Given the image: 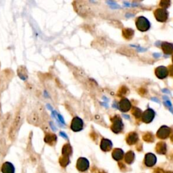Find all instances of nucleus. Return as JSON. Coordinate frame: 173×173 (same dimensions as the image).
<instances>
[{"instance_id": "7ed1b4c3", "label": "nucleus", "mask_w": 173, "mask_h": 173, "mask_svg": "<svg viewBox=\"0 0 173 173\" xmlns=\"http://www.w3.org/2000/svg\"><path fill=\"white\" fill-rule=\"evenodd\" d=\"M123 124L122 120L119 116H115L112 119V129L114 133H119L122 129Z\"/></svg>"}, {"instance_id": "a211bd4d", "label": "nucleus", "mask_w": 173, "mask_h": 173, "mask_svg": "<svg viewBox=\"0 0 173 173\" xmlns=\"http://www.w3.org/2000/svg\"><path fill=\"white\" fill-rule=\"evenodd\" d=\"M172 61H173V58H172Z\"/></svg>"}, {"instance_id": "0eeeda50", "label": "nucleus", "mask_w": 173, "mask_h": 173, "mask_svg": "<svg viewBox=\"0 0 173 173\" xmlns=\"http://www.w3.org/2000/svg\"><path fill=\"white\" fill-rule=\"evenodd\" d=\"M131 107V104L127 99H122L120 103V107L121 111L127 112L129 111Z\"/></svg>"}, {"instance_id": "6e6552de", "label": "nucleus", "mask_w": 173, "mask_h": 173, "mask_svg": "<svg viewBox=\"0 0 173 173\" xmlns=\"http://www.w3.org/2000/svg\"><path fill=\"white\" fill-rule=\"evenodd\" d=\"M170 133V129L168 127L163 126L158 132V135L160 138H166Z\"/></svg>"}, {"instance_id": "ddd939ff", "label": "nucleus", "mask_w": 173, "mask_h": 173, "mask_svg": "<svg viewBox=\"0 0 173 173\" xmlns=\"http://www.w3.org/2000/svg\"><path fill=\"white\" fill-rule=\"evenodd\" d=\"M164 104L166 105V106H167L168 107H171V103H170V102H169V100H166V101H165L164 102Z\"/></svg>"}, {"instance_id": "f257e3e1", "label": "nucleus", "mask_w": 173, "mask_h": 173, "mask_svg": "<svg viewBox=\"0 0 173 173\" xmlns=\"http://www.w3.org/2000/svg\"><path fill=\"white\" fill-rule=\"evenodd\" d=\"M136 25L137 29L141 31H146L149 29L150 24L147 18H145L144 16L139 17L137 20Z\"/></svg>"}, {"instance_id": "dca6fc26", "label": "nucleus", "mask_w": 173, "mask_h": 173, "mask_svg": "<svg viewBox=\"0 0 173 173\" xmlns=\"http://www.w3.org/2000/svg\"><path fill=\"white\" fill-rule=\"evenodd\" d=\"M154 56H155V57H159V56H160V55L159 54H154Z\"/></svg>"}, {"instance_id": "423d86ee", "label": "nucleus", "mask_w": 173, "mask_h": 173, "mask_svg": "<svg viewBox=\"0 0 173 173\" xmlns=\"http://www.w3.org/2000/svg\"><path fill=\"white\" fill-rule=\"evenodd\" d=\"M168 74H169V71L164 66H160L157 68L156 70H155V75L159 79H164L168 76Z\"/></svg>"}, {"instance_id": "f8f14e48", "label": "nucleus", "mask_w": 173, "mask_h": 173, "mask_svg": "<svg viewBox=\"0 0 173 173\" xmlns=\"http://www.w3.org/2000/svg\"><path fill=\"white\" fill-rule=\"evenodd\" d=\"M170 1H162L161 2H160V5H161V6L164 7V8H166V7H169L170 6Z\"/></svg>"}, {"instance_id": "1a4fd4ad", "label": "nucleus", "mask_w": 173, "mask_h": 173, "mask_svg": "<svg viewBox=\"0 0 173 173\" xmlns=\"http://www.w3.org/2000/svg\"><path fill=\"white\" fill-rule=\"evenodd\" d=\"M162 47L165 54H170L173 52V45L169 43H162Z\"/></svg>"}, {"instance_id": "39448f33", "label": "nucleus", "mask_w": 173, "mask_h": 173, "mask_svg": "<svg viewBox=\"0 0 173 173\" xmlns=\"http://www.w3.org/2000/svg\"><path fill=\"white\" fill-rule=\"evenodd\" d=\"M155 116V112L152 109H147L146 111H145L143 114V121L145 123H149V122H152Z\"/></svg>"}, {"instance_id": "f03ea898", "label": "nucleus", "mask_w": 173, "mask_h": 173, "mask_svg": "<svg viewBox=\"0 0 173 173\" xmlns=\"http://www.w3.org/2000/svg\"><path fill=\"white\" fill-rule=\"evenodd\" d=\"M83 127V122L82 120L79 117H75L72 120V123L71 125V128L72 131H79L82 130Z\"/></svg>"}, {"instance_id": "9d476101", "label": "nucleus", "mask_w": 173, "mask_h": 173, "mask_svg": "<svg viewBox=\"0 0 173 173\" xmlns=\"http://www.w3.org/2000/svg\"><path fill=\"white\" fill-rule=\"evenodd\" d=\"M133 31L130 29H124L123 31V35L124 36L126 37L127 39H131V37L133 35Z\"/></svg>"}, {"instance_id": "9b49d317", "label": "nucleus", "mask_w": 173, "mask_h": 173, "mask_svg": "<svg viewBox=\"0 0 173 173\" xmlns=\"http://www.w3.org/2000/svg\"><path fill=\"white\" fill-rule=\"evenodd\" d=\"M132 112L136 118H140V116H141L142 114L141 110L139 108H137V107H133Z\"/></svg>"}, {"instance_id": "20e7f679", "label": "nucleus", "mask_w": 173, "mask_h": 173, "mask_svg": "<svg viewBox=\"0 0 173 173\" xmlns=\"http://www.w3.org/2000/svg\"><path fill=\"white\" fill-rule=\"evenodd\" d=\"M155 16L158 21L160 22H164L167 20L169 14H168V12L166 10L158 9L155 12Z\"/></svg>"}, {"instance_id": "2eb2a0df", "label": "nucleus", "mask_w": 173, "mask_h": 173, "mask_svg": "<svg viewBox=\"0 0 173 173\" xmlns=\"http://www.w3.org/2000/svg\"><path fill=\"white\" fill-rule=\"evenodd\" d=\"M152 101H155V102H159L158 99H156V98H152Z\"/></svg>"}, {"instance_id": "f3484780", "label": "nucleus", "mask_w": 173, "mask_h": 173, "mask_svg": "<svg viewBox=\"0 0 173 173\" xmlns=\"http://www.w3.org/2000/svg\"><path fill=\"white\" fill-rule=\"evenodd\" d=\"M163 91H164V93H169L170 91H169V90H167V89H163L162 90Z\"/></svg>"}, {"instance_id": "4468645a", "label": "nucleus", "mask_w": 173, "mask_h": 173, "mask_svg": "<svg viewBox=\"0 0 173 173\" xmlns=\"http://www.w3.org/2000/svg\"><path fill=\"white\" fill-rule=\"evenodd\" d=\"M170 69H171L170 71V74H171L172 75H173V66H171V68H170Z\"/></svg>"}]
</instances>
